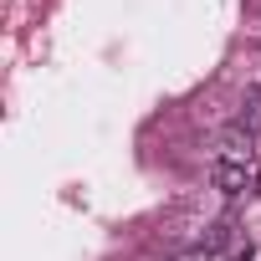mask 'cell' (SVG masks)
<instances>
[{
	"mask_svg": "<svg viewBox=\"0 0 261 261\" xmlns=\"http://www.w3.org/2000/svg\"><path fill=\"white\" fill-rule=\"evenodd\" d=\"M179 261H220V246H210V241H200V246H190V251H179Z\"/></svg>",
	"mask_w": 261,
	"mask_h": 261,
	"instance_id": "277c9868",
	"label": "cell"
},
{
	"mask_svg": "<svg viewBox=\"0 0 261 261\" xmlns=\"http://www.w3.org/2000/svg\"><path fill=\"white\" fill-rule=\"evenodd\" d=\"M261 179V164H225V159H210V185L225 190V195H251Z\"/></svg>",
	"mask_w": 261,
	"mask_h": 261,
	"instance_id": "7a4b0ae2",
	"label": "cell"
},
{
	"mask_svg": "<svg viewBox=\"0 0 261 261\" xmlns=\"http://www.w3.org/2000/svg\"><path fill=\"white\" fill-rule=\"evenodd\" d=\"M215 159L225 164H261V134H251L246 123H230L215 134Z\"/></svg>",
	"mask_w": 261,
	"mask_h": 261,
	"instance_id": "6da1fadb",
	"label": "cell"
},
{
	"mask_svg": "<svg viewBox=\"0 0 261 261\" xmlns=\"http://www.w3.org/2000/svg\"><path fill=\"white\" fill-rule=\"evenodd\" d=\"M241 123L251 128V134H261V87H246V97H241Z\"/></svg>",
	"mask_w": 261,
	"mask_h": 261,
	"instance_id": "3957f363",
	"label": "cell"
}]
</instances>
